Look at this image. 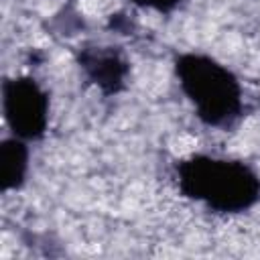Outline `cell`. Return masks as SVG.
I'll return each instance as SVG.
<instances>
[{"mask_svg": "<svg viewBox=\"0 0 260 260\" xmlns=\"http://www.w3.org/2000/svg\"><path fill=\"white\" fill-rule=\"evenodd\" d=\"M173 73L185 100L191 104L197 120L215 130H232L244 118V89L238 75L201 51L179 53L173 61Z\"/></svg>", "mask_w": 260, "mask_h": 260, "instance_id": "7a4b0ae2", "label": "cell"}, {"mask_svg": "<svg viewBox=\"0 0 260 260\" xmlns=\"http://www.w3.org/2000/svg\"><path fill=\"white\" fill-rule=\"evenodd\" d=\"M49 91L30 75H14L2 81V116L12 136L37 142L49 128Z\"/></svg>", "mask_w": 260, "mask_h": 260, "instance_id": "3957f363", "label": "cell"}, {"mask_svg": "<svg viewBox=\"0 0 260 260\" xmlns=\"http://www.w3.org/2000/svg\"><path fill=\"white\" fill-rule=\"evenodd\" d=\"M132 6L140 10H150L156 14H173L177 12L187 0H128Z\"/></svg>", "mask_w": 260, "mask_h": 260, "instance_id": "8992f818", "label": "cell"}, {"mask_svg": "<svg viewBox=\"0 0 260 260\" xmlns=\"http://www.w3.org/2000/svg\"><path fill=\"white\" fill-rule=\"evenodd\" d=\"M183 197L219 215L246 213L260 203V173L246 160L197 152L175 162Z\"/></svg>", "mask_w": 260, "mask_h": 260, "instance_id": "6da1fadb", "label": "cell"}, {"mask_svg": "<svg viewBox=\"0 0 260 260\" xmlns=\"http://www.w3.org/2000/svg\"><path fill=\"white\" fill-rule=\"evenodd\" d=\"M77 67L87 83L104 95H118L126 89L130 61L114 45H85L75 55Z\"/></svg>", "mask_w": 260, "mask_h": 260, "instance_id": "277c9868", "label": "cell"}, {"mask_svg": "<svg viewBox=\"0 0 260 260\" xmlns=\"http://www.w3.org/2000/svg\"><path fill=\"white\" fill-rule=\"evenodd\" d=\"M30 142L18 136L0 140V189L2 193L20 191L26 185L30 169Z\"/></svg>", "mask_w": 260, "mask_h": 260, "instance_id": "5b68a950", "label": "cell"}]
</instances>
